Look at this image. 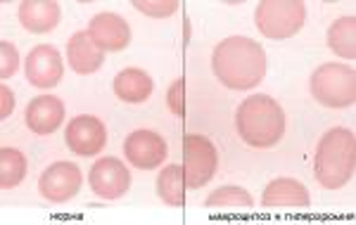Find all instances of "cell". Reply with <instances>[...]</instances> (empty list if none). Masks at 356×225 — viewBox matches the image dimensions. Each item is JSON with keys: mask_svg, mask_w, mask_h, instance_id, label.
Masks as SVG:
<instances>
[{"mask_svg": "<svg viewBox=\"0 0 356 225\" xmlns=\"http://www.w3.org/2000/svg\"><path fill=\"white\" fill-rule=\"evenodd\" d=\"M328 45L337 57L356 60V17L344 15L335 19L328 28Z\"/></svg>", "mask_w": 356, "mask_h": 225, "instance_id": "cell-19", "label": "cell"}, {"mask_svg": "<svg viewBox=\"0 0 356 225\" xmlns=\"http://www.w3.org/2000/svg\"><path fill=\"white\" fill-rule=\"evenodd\" d=\"M309 88L318 105L328 109L352 107L356 102V72L342 62H328L312 74Z\"/></svg>", "mask_w": 356, "mask_h": 225, "instance_id": "cell-4", "label": "cell"}, {"mask_svg": "<svg viewBox=\"0 0 356 225\" xmlns=\"http://www.w3.org/2000/svg\"><path fill=\"white\" fill-rule=\"evenodd\" d=\"M90 190L102 199H119L131 188V171L117 157H102L90 166Z\"/></svg>", "mask_w": 356, "mask_h": 225, "instance_id": "cell-10", "label": "cell"}, {"mask_svg": "<svg viewBox=\"0 0 356 225\" xmlns=\"http://www.w3.org/2000/svg\"><path fill=\"white\" fill-rule=\"evenodd\" d=\"M15 109V93L8 88V85H0V119H8Z\"/></svg>", "mask_w": 356, "mask_h": 225, "instance_id": "cell-25", "label": "cell"}, {"mask_svg": "<svg viewBox=\"0 0 356 225\" xmlns=\"http://www.w3.org/2000/svg\"><path fill=\"white\" fill-rule=\"evenodd\" d=\"M88 36L105 53H119V50H124L131 43V26L122 15L100 12L90 19Z\"/></svg>", "mask_w": 356, "mask_h": 225, "instance_id": "cell-12", "label": "cell"}, {"mask_svg": "<svg viewBox=\"0 0 356 225\" xmlns=\"http://www.w3.org/2000/svg\"><path fill=\"white\" fill-rule=\"evenodd\" d=\"M356 135L352 128H330L316 145L314 176L325 190H340L354 178Z\"/></svg>", "mask_w": 356, "mask_h": 225, "instance_id": "cell-2", "label": "cell"}, {"mask_svg": "<svg viewBox=\"0 0 356 225\" xmlns=\"http://www.w3.org/2000/svg\"><path fill=\"white\" fill-rule=\"evenodd\" d=\"M152 90H154V83H152L150 74L138 67L122 69V72L114 76V95L124 102H131V105L145 102L147 97L152 95Z\"/></svg>", "mask_w": 356, "mask_h": 225, "instance_id": "cell-17", "label": "cell"}, {"mask_svg": "<svg viewBox=\"0 0 356 225\" xmlns=\"http://www.w3.org/2000/svg\"><path fill=\"white\" fill-rule=\"evenodd\" d=\"M67 62L81 76L100 72L105 65V50H100L88 36V31H76L67 40Z\"/></svg>", "mask_w": 356, "mask_h": 225, "instance_id": "cell-15", "label": "cell"}, {"mask_svg": "<svg viewBox=\"0 0 356 225\" xmlns=\"http://www.w3.org/2000/svg\"><path fill=\"white\" fill-rule=\"evenodd\" d=\"M0 55H3V67H0V78L8 81L15 76L17 69H19V53H17L15 43L10 40H0Z\"/></svg>", "mask_w": 356, "mask_h": 225, "instance_id": "cell-23", "label": "cell"}, {"mask_svg": "<svg viewBox=\"0 0 356 225\" xmlns=\"http://www.w3.org/2000/svg\"><path fill=\"white\" fill-rule=\"evenodd\" d=\"M166 102H169L171 114L186 117V78H178L171 83L169 93H166Z\"/></svg>", "mask_w": 356, "mask_h": 225, "instance_id": "cell-24", "label": "cell"}, {"mask_svg": "<svg viewBox=\"0 0 356 225\" xmlns=\"http://www.w3.org/2000/svg\"><path fill=\"white\" fill-rule=\"evenodd\" d=\"M166 154H169V147H166V140L157 131L138 128L129 133V138L124 140V157L131 161V166L140 171L159 169Z\"/></svg>", "mask_w": 356, "mask_h": 225, "instance_id": "cell-8", "label": "cell"}, {"mask_svg": "<svg viewBox=\"0 0 356 225\" xmlns=\"http://www.w3.org/2000/svg\"><path fill=\"white\" fill-rule=\"evenodd\" d=\"M65 102L55 95H38L24 109L26 128L36 135H50L65 124Z\"/></svg>", "mask_w": 356, "mask_h": 225, "instance_id": "cell-13", "label": "cell"}, {"mask_svg": "<svg viewBox=\"0 0 356 225\" xmlns=\"http://www.w3.org/2000/svg\"><path fill=\"white\" fill-rule=\"evenodd\" d=\"M219 169V154L214 142L202 133H188L183 138V173L188 190L204 188Z\"/></svg>", "mask_w": 356, "mask_h": 225, "instance_id": "cell-6", "label": "cell"}, {"mask_svg": "<svg viewBox=\"0 0 356 225\" xmlns=\"http://www.w3.org/2000/svg\"><path fill=\"white\" fill-rule=\"evenodd\" d=\"M24 76L36 88H55L65 76V62H62L60 50L53 45H36L26 55L24 62Z\"/></svg>", "mask_w": 356, "mask_h": 225, "instance_id": "cell-11", "label": "cell"}, {"mask_svg": "<svg viewBox=\"0 0 356 225\" xmlns=\"http://www.w3.org/2000/svg\"><path fill=\"white\" fill-rule=\"evenodd\" d=\"M83 185V173L72 161H55L38 178V192L48 201L62 204L79 194Z\"/></svg>", "mask_w": 356, "mask_h": 225, "instance_id": "cell-7", "label": "cell"}, {"mask_svg": "<svg viewBox=\"0 0 356 225\" xmlns=\"http://www.w3.org/2000/svg\"><path fill=\"white\" fill-rule=\"evenodd\" d=\"M67 147L79 157H95L107 145V128L97 117L81 114L74 117L65 128Z\"/></svg>", "mask_w": 356, "mask_h": 225, "instance_id": "cell-9", "label": "cell"}, {"mask_svg": "<svg viewBox=\"0 0 356 225\" xmlns=\"http://www.w3.org/2000/svg\"><path fill=\"white\" fill-rule=\"evenodd\" d=\"M216 78L231 90H252L266 76V53L247 36L223 38L211 53Z\"/></svg>", "mask_w": 356, "mask_h": 225, "instance_id": "cell-1", "label": "cell"}, {"mask_svg": "<svg viewBox=\"0 0 356 225\" xmlns=\"http://www.w3.org/2000/svg\"><path fill=\"white\" fill-rule=\"evenodd\" d=\"M235 131L250 147L268 149L285 135V112L271 95H250L235 112Z\"/></svg>", "mask_w": 356, "mask_h": 225, "instance_id": "cell-3", "label": "cell"}, {"mask_svg": "<svg viewBox=\"0 0 356 225\" xmlns=\"http://www.w3.org/2000/svg\"><path fill=\"white\" fill-rule=\"evenodd\" d=\"M209 209H235V211H252L254 209V199L240 185H223L207 197Z\"/></svg>", "mask_w": 356, "mask_h": 225, "instance_id": "cell-21", "label": "cell"}, {"mask_svg": "<svg viewBox=\"0 0 356 225\" xmlns=\"http://www.w3.org/2000/svg\"><path fill=\"white\" fill-rule=\"evenodd\" d=\"M261 204L266 209L307 211L312 206V197H309V190L300 181H295V178H275L264 190Z\"/></svg>", "mask_w": 356, "mask_h": 225, "instance_id": "cell-14", "label": "cell"}, {"mask_svg": "<svg viewBox=\"0 0 356 225\" xmlns=\"http://www.w3.org/2000/svg\"><path fill=\"white\" fill-rule=\"evenodd\" d=\"M26 171H29V161L24 157V152H19L15 147L0 149V188L3 190L17 188L26 178Z\"/></svg>", "mask_w": 356, "mask_h": 225, "instance_id": "cell-20", "label": "cell"}, {"mask_svg": "<svg viewBox=\"0 0 356 225\" xmlns=\"http://www.w3.org/2000/svg\"><path fill=\"white\" fill-rule=\"evenodd\" d=\"M186 192H188V185H186V173H183V166L169 164L166 169L159 171L157 194L164 204L181 209V206H186Z\"/></svg>", "mask_w": 356, "mask_h": 225, "instance_id": "cell-18", "label": "cell"}, {"mask_svg": "<svg viewBox=\"0 0 356 225\" xmlns=\"http://www.w3.org/2000/svg\"><path fill=\"white\" fill-rule=\"evenodd\" d=\"M62 8L55 0H24L19 5V22L31 33H48L60 24Z\"/></svg>", "mask_w": 356, "mask_h": 225, "instance_id": "cell-16", "label": "cell"}, {"mask_svg": "<svg viewBox=\"0 0 356 225\" xmlns=\"http://www.w3.org/2000/svg\"><path fill=\"white\" fill-rule=\"evenodd\" d=\"M134 8L152 19H166L178 10V0H134Z\"/></svg>", "mask_w": 356, "mask_h": 225, "instance_id": "cell-22", "label": "cell"}, {"mask_svg": "<svg viewBox=\"0 0 356 225\" xmlns=\"http://www.w3.org/2000/svg\"><path fill=\"white\" fill-rule=\"evenodd\" d=\"M307 22V5L302 0H261L254 10L257 28L271 40L292 38Z\"/></svg>", "mask_w": 356, "mask_h": 225, "instance_id": "cell-5", "label": "cell"}]
</instances>
